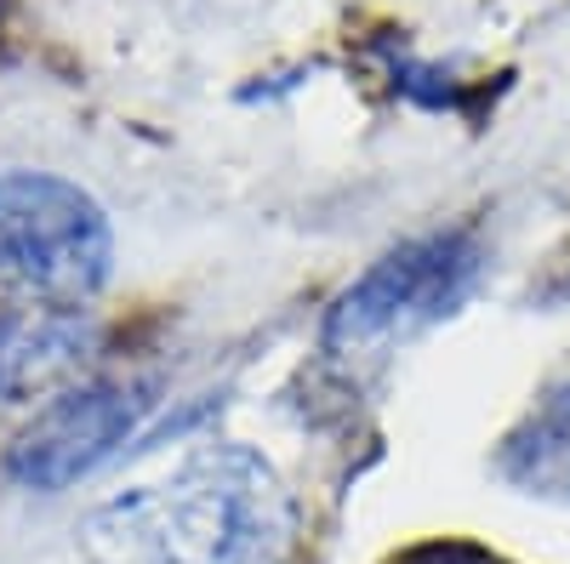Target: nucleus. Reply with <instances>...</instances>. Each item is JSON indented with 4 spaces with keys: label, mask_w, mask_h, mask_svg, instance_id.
Returning <instances> with one entry per match:
<instances>
[{
    "label": "nucleus",
    "mask_w": 570,
    "mask_h": 564,
    "mask_svg": "<svg viewBox=\"0 0 570 564\" xmlns=\"http://www.w3.org/2000/svg\"><path fill=\"white\" fill-rule=\"evenodd\" d=\"M297 507L246 445H200L171 474L98 502L80 525L91 564H285Z\"/></svg>",
    "instance_id": "f257e3e1"
},
{
    "label": "nucleus",
    "mask_w": 570,
    "mask_h": 564,
    "mask_svg": "<svg viewBox=\"0 0 570 564\" xmlns=\"http://www.w3.org/2000/svg\"><path fill=\"white\" fill-rule=\"evenodd\" d=\"M155 383H75L58 399H46L35 422L7 451V474L29 491H69L75 479L98 474L109 456L137 439V428L155 410Z\"/></svg>",
    "instance_id": "20e7f679"
},
{
    "label": "nucleus",
    "mask_w": 570,
    "mask_h": 564,
    "mask_svg": "<svg viewBox=\"0 0 570 564\" xmlns=\"http://www.w3.org/2000/svg\"><path fill=\"white\" fill-rule=\"evenodd\" d=\"M422 564H480V558H468V553H428Z\"/></svg>",
    "instance_id": "423d86ee"
},
{
    "label": "nucleus",
    "mask_w": 570,
    "mask_h": 564,
    "mask_svg": "<svg viewBox=\"0 0 570 564\" xmlns=\"http://www.w3.org/2000/svg\"><path fill=\"white\" fill-rule=\"evenodd\" d=\"M115 234L80 182L52 171H0V274L35 303L80 308L109 286Z\"/></svg>",
    "instance_id": "f03ea898"
},
{
    "label": "nucleus",
    "mask_w": 570,
    "mask_h": 564,
    "mask_svg": "<svg viewBox=\"0 0 570 564\" xmlns=\"http://www.w3.org/2000/svg\"><path fill=\"white\" fill-rule=\"evenodd\" d=\"M480 279V240L468 228H440L422 240L376 257L325 314V348L337 354H383L428 325L456 314V303Z\"/></svg>",
    "instance_id": "7ed1b4c3"
},
{
    "label": "nucleus",
    "mask_w": 570,
    "mask_h": 564,
    "mask_svg": "<svg viewBox=\"0 0 570 564\" xmlns=\"http://www.w3.org/2000/svg\"><path fill=\"white\" fill-rule=\"evenodd\" d=\"M98 354V325L80 308L0 303V405H46L80 383Z\"/></svg>",
    "instance_id": "39448f33"
}]
</instances>
